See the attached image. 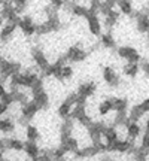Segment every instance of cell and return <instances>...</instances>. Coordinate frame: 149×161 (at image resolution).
Returning <instances> with one entry per match:
<instances>
[{"mask_svg": "<svg viewBox=\"0 0 149 161\" xmlns=\"http://www.w3.org/2000/svg\"><path fill=\"white\" fill-rule=\"evenodd\" d=\"M116 6L122 15H127V17H133L134 14V9H133V2L131 0H118L116 2Z\"/></svg>", "mask_w": 149, "mask_h": 161, "instance_id": "obj_22", "label": "cell"}, {"mask_svg": "<svg viewBox=\"0 0 149 161\" xmlns=\"http://www.w3.org/2000/svg\"><path fill=\"white\" fill-rule=\"evenodd\" d=\"M18 29V23H12V21H6L3 24V27L0 30V40L2 42H8L12 37V35L15 33V30Z\"/></svg>", "mask_w": 149, "mask_h": 161, "instance_id": "obj_13", "label": "cell"}, {"mask_svg": "<svg viewBox=\"0 0 149 161\" xmlns=\"http://www.w3.org/2000/svg\"><path fill=\"white\" fill-rule=\"evenodd\" d=\"M21 72V64L18 61H9V60H3L2 58V64H0V75H2V79L0 82L9 79L12 75L15 73H19Z\"/></svg>", "mask_w": 149, "mask_h": 161, "instance_id": "obj_3", "label": "cell"}, {"mask_svg": "<svg viewBox=\"0 0 149 161\" xmlns=\"http://www.w3.org/2000/svg\"><path fill=\"white\" fill-rule=\"evenodd\" d=\"M110 112H113V102H112V97L106 98L103 102L98 103V108H97V114L100 116H108Z\"/></svg>", "mask_w": 149, "mask_h": 161, "instance_id": "obj_19", "label": "cell"}, {"mask_svg": "<svg viewBox=\"0 0 149 161\" xmlns=\"http://www.w3.org/2000/svg\"><path fill=\"white\" fill-rule=\"evenodd\" d=\"M39 106L36 104L35 100H31V102H25V103L21 104V118L25 121H30L33 119L36 116V114L39 112Z\"/></svg>", "mask_w": 149, "mask_h": 161, "instance_id": "obj_8", "label": "cell"}, {"mask_svg": "<svg viewBox=\"0 0 149 161\" xmlns=\"http://www.w3.org/2000/svg\"><path fill=\"white\" fill-rule=\"evenodd\" d=\"M100 151H98L97 146L94 145H88V146H84V148H79V149L74 152V155L79 157V158H90V157H94V155H98Z\"/></svg>", "mask_w": 149, "mask_h": 161, "instance_id": "obj_18", "label": "cell"}, {"mask_svg": "<svg viewBox=\"0 0 149 161\" xmlns=\"http://www.w3.org/2000/svg\"><path fill=\"white\" fill-rule=\"evenodd\" d=\"M108 124L103 122V121H92V124L88 128V137L91 139V143H100V142H104L103 140V133L106 130Z\"/></svg>", "mask_w": 149, "mask_h": 161, "instance_id": "obj_1", "label": "cell"}, {"mask_svg": "<svg viewBox=\"0 0 149 161\" xmlns=\"http://www.w3.org/2000/svg\"><path fill=\"white\" fill-rule=\"evenodd\" d=\"M112 102H113V112L118 114L128 112V100L125 97H112Z\"/></svg>", "mask_w": 149, "mask_h": 161, "instance_id": "obj_21", "label": "cell"}, {"mask_svg": "<svg viewBox=\"0 0 149 161\" xmlns=\"http://www.w3.org/2000/svg\"><path fill=\"white\" fill-rule=\"evenodd\" d=\"M2 142L6 146V149L17 151V152L24 151V145H25V142H23L21 139L18 137H6V139H2Z\"/></svg>", "mask_w": 149, "mask_h": 161, "instance_id": "obj_17", "label": "cell"}, {"mask_svg": "<svg viewBox=\"0 0 149 161\" xmlns=\"http://www.w3.org/2000/svg\"><path fill=\"white\" fill-rule=\"evenodd\" d=\"M25 139H27V140H31V142H37L40 139L39 128L35 125H27L25 127Z\"/></svg>", "mask_w": 149, "mask_h": 161, "instance_id": "obj_29", "label": "cell"}, {"mask_svg": "<svg viewBox=\"0 0 149 161\" xmlns=\"http://www.w3.org/2000/svg\"><path fill=\"white\" fill-rule=\"evenodd\" d=\"M12 6L18 14H23L29 6V0H12Z\"/></svg>", "mask_w": 149, "mask_h": 161, "instance_id": "obj_32", "label": "cell"}, {"mask_svg": "<svg viewBox=\"0 0 149 161\" xmlns=\"http://www.w3.org/2000/svg\"><path fill=\"white\" fill-rule=\"evenodd\" d=\"M8 110H9V106L0 102V116H3V115L6 114V112H8Z\"/></svg>", "mask_w": 149, "mask_h": 161, "instance_id": "obj_37", "label": "cell"}, {"mask_svg": "<svg viewBox=\"0 0 149 161\" xmlns=\"http://www.w3.org/2000/svg\"><path fill=\"white\" fill-rule=\"evenodd\" d=\"M148 48H149V36H148Z\"/></svg>", "mask_w": 149, "mask_h": 161, "instance_id": "obj_43", "label": "cell"}, {"mask_svg": "<svg viewBox=\"0 0 149 161\" xmlns=\"http://www.w3.org/2000/svg\"><path fill=\"white\" fill-rule=\"evenodd\" d=\"M139 70H140L139 63H127L122 67V73L125 76H128V78H136L139 75Z\"/></svg>", "mask_w": 149, "mask_h": 161, "instance_id": "obj_25", "label": "cell"}, {"mask_svg": "<svg viewBox=\"0 0 149 161\" xmlns=\"http://www.w3.org/2000/svg\"><path fill=\"white\" fill-rule=\"evenodd\" d=\"M0 64H2V58H0Z\"/></svg>", "mask_w": 149, "mask_h": 161, "instance_id": "obj_44", "label": "cell"}, {"mask_svg": "<svg viewBox=\"0 0 149 161\" xmlns=\"http://www.w3.org/2000/svg\"><path fill=\"white\" fill-rule=\"evenodd\" d=\"M116 54L118 57L125 60L127 63H139L140 61V52L134 48V46H130V45H122L119 48H116Z\"/></svg>", "mask_w": 149, "mask_h": 161, "instance_id": "obj_2", "label": "cell"}, {"mask_svg": "<svg viewBox=\"0 0 149 161\" xmlns=\"http://www.w3.org/2000/svg\"><path fill=\"white\" fill-rule=\"evenodd\" d=\"M0 102H2V103H5V104H8V106H11L12 103H15V102H14V96H12V92H6L3 97H0Z\"/></svg>", "mask_w": 149, "mask_h": 161, "instance_id": "obj_34", "label": "cell"}, {"mask_svg": "<svg viewBox=\"0 0 149 161\" xmlns=\"http://www.w3.org/2000/svg\"><path fill=\"white\" fill-rule=\"evenodd\" d=\"M116 2H118V0H116Z\"/></svg>", "mask_w": 149, "mask_h": 161, "instance_id": "obj_45", "label": "cell"}, {"mask_svg": "<svg viewBox=\"0 0 149 161\" xmlns=\"http://www.w3.org/2000/svg\"><path fill=\"white\" fill-rule=\"evenodd\" d=\"M140 106H142V109H143L145 114H149V97H148V98H145L143 102L140 103Z\"/></svg>", "mask_w": 149, "mask_h": 161, "instance_id": "obj_36", "label": "cell"}, {"mask_svg": "<svg viewBox=\"0 0 149 161\" xmlns=\"http://www.w3.org/2000/svg\"><path fill=\"white\" fill-rule=\"evenodd\" d=\"M119 139V131H118V127L116 125H108L106 127V130L103 133V140L106 145H112L115 143L116 140Z\"/></svg>", "mask_w": 149, "mask_h": 161, "instance_id": "obj_14", "label": "cell"}, {"mask_svg": "<svg viewBox=\"0 0 149 161\" xmlns=\"http://www.w3.org/2000/svg\"><path fill=\"white\" fill-rule=\"evenodd\" d=\"M24 152H25V155L29 157L30 160H36V158H39V157H40L42 149L39 148V145L36 143V142L27 140V142H25V145H24Z\"/></svg>", "mask_w": 149, "mask_h": 161, "instance_id": "obj_15", "label": "cell"}, {"mask_svg": "<svg viewBox=\"0 0 149 161\" xmlns=\"http://www.w3.org/2000/svg\"><path fill=\"white\" fill-rule=\"evenodd\" d=\"M133 17L136 18V29L139 33L149 35V12H137L133 14Z\"/></svg>", "mask_w": 149, "mask_h": 161, "instance_id": "obj_7", "label": "cell"}, {"mask_svg": "<svg viewBox=\"0 0 149 161\" xmlns=\"http://www.w3.org/2000/svg\"><path fill=\"white\" fill-rule=\"evenodd\" d=\"M100 43L103 45V48H108V49H112L116 46V42H115V37L112 36V33H102L100 36Z\"/></svg>", "mask_w": 149, "mask_h": 161, "instance_id": "obj_28", "label": "cell"}, {"mask_svg": "<svg viewBox=\"0 0 149 161\" xmlns=\"http://www.w3.org/2000/svg\"><path fill=\"white\" fill-rule=\"evenodd\" d=\"M72 109H73V104L69 103L67 100H64L63 103L58 106V116L60 118H63V119H66V118H69L70 114H72Z\"/></svg>", "mask_w": 149, "mask_h": 161, "instance_id": "obj_27", "label": "cell"}, {"mask_svg": "<svg viewBox=\"0 0 149 161\" xmlns=\"http://www.w3.org/2000/svg\"><path fill=\"white\" fill-rule=\"evenodd\" d=\"M31 58H33V61H35L36 67L39 70H42V73H45L48 67H49V61H48V58H46L45 52L39 49V48H33L31 49Z\"/></svg>", "mask_w": 149, "mask_h": 161, "instance_id": "obj_6", "label": "cell"}, {"mask_svg": "<svg viewBox=\"0 0 149 161\" xmlns=\"http://www.w3.org/2000/svg\"><path fill=\"white\" fill-rule=\"evenodd\" d=\"M103 80L110 86H118L121 84V78L118 75V72L113 69V67H110V66H106L103 67Z\"/></svg>", "mask_w": 149, "mask_h": 161, "instance_id": "obj_9", "label": "cell"}, {"mask_svg": "<svg viewBox=\"0 0 149 161\" xmlns=\"http://www.w3.org/2000/svg\"><path fill=\"white\" fill-rule=\"evenodd\" d=\"M140 146L149 151V133H145L143 136H142V143H140Z\"/></svg>", "mask_w": 149, "mask_h": 161, "instance_id": "obj_35", "label": "cell"}, {"mask_svg": "<svg viewBox=\"0 0 149 161\" xmlns=\"http://www.w3.org/2000/svg\"><path fill=\"white\" fill-rule=\"evenodd\" d=\"M100 161H109V158H104V160H100Z\"/></svg>", "mask_w": 149, "mask_h": 161, "instance_id": "obj_42", "label": "cell"}, {"mask_svg": "<svg viewBox=\"0 0 149 161\" xmlns=\"http://www.w3.org/2000/svg\"><path fill=\"white\" fill-rule=\"evenodd\" d=\"M18 29H21V31L24 33V36H33L36 35V24L33 21V18L30 15H25L19 19L18 23Z\"/></svg>", "mask_w": 149, "mask_h": 161, "instance_id": "obj_10", "label": "cell"}, {"mask_svg": "<svg viewBox=\"0 0 149 161\" xmlns=\"http://www.w3.org/2000/svg\"><path fill=\"white\" fill-rule=\"evenodd\" d=\"M140 134H142V127L139 125V122H133V121H130V124L127 125V137L134 142Z\"/></svg>", "mask_w": 149, "mask_h": 161, "instance_id": "obj_20", "label": "cell"}, {"mask_svg": "<svg viewBox=\"0 0 149 161\" xmlns=\"http://www.w3.org/2000/svg\"><path fill=\"white\" fill-rule=\"evenodd\" d=\"M145 133H149V116L145 119Z\"/></svg>", "mask_w": 149, "mask_h": 161, "instance_id": "obj_40", "label": "cell"}, {"mask_svg": "<svg viewBox=\"0 0 149 161\" xmlns=\"http://www.w3.org/2000/svg\"><path fill=\"white\" fill-rule=\"evenodd\" d=\"M119 17H121V12L116 11V9H112L108 15H104V25L108 29H112L115 24L119 21Z\"/></svg>", "mask_w": 149, "mask_h": 161, "instance_id": "obj_23", "label": "cell"}, {"mask_svg": "<svg viewBox=\"0 0 149 161\" xmlns=\"http://www.w3.org/2000/svg\"><path fill=\"white\" fill-rule=\"evenodd\" d=\"M31 96H33V100L36 102V104L39 106L40 109H46L48 104H49V97L46 94L45 88H40V90H35L31 91Z\"/></svg>", "mask_w": 149, "mask_h": 161, "instance_id": "obj_12", "label": "cell"}, {"mask_svg": "<svg viewBox=\"0 0 149 161\" xmlns=\"http://www.w3.org/2000/svg\"><path fill=\"white\" fill-rule=\"evenodd\" d=\"M86 114H88V112H86V109H85V104H74L73 109H72V114H70V118L78 122V121L84 115H86Z\"/></svg>", "mask_w": 149, "mask_h": 161, "instance_id": "obj_30", "label": "cell"}, {"mask_svg": "<svg viewBox=\"0 0 149 161\" xmlns=\"http://www.w3.org/2000/svg\"><path fill=\"white\" fill-rule=\"evenodd\" d=\"M73 76V67L72 66H64L63 70H61V80H66V79H70Z\"/></svg>", "mask_w": 149, "mask_h": 161, "instance_id": "obj_33", "label": "cell"}, {"mask_svg": "<svg viewBox=\"0 0 149 161\" xmlns=\"http://www.w3.org/2000/svg\"><path fill=\"white\" fill-rule=\"evenodd\" d=\"M86 25H88V30L92 36H102V31H103V24L98 18V14H92L90 12L88 17H86Z\"/></svg>", "mask_w": 149, "mask_h": 161, "instance_id": "obj_5", "label": "cell"}, {"mask_svg": "<svg viewBox=\"0 0 149 161\" xmlns=\"http://www.w3.org/2000/svg\"><path fill=\"white\" fill-rule=\"evenodd\" d=\"M15 131V122L11 118H5V119H0V133L3 134H11Z\"/></svg>", "mask_w": 149, "mask_h": 161, "instance_id": "obj_26", "label": "cell"}, {"mask_svg": "<svg viewBox=\"0 0 149 161\" xmlns=\"http://www.w3.org/2000/svg\"><path fill=\"white\" fill-rule=\"evenodd\" d=\"M86 57H88V51H85L80 45H73L70 46L67 52H66V58L67 61H72V63H80V61H85Z\"/></svg>", "mask_w": 149, "mask_h": 161, "instance_id": "obj_4", "label": "cell"}, {"mask_svg": "<svg viewBox=\"0 0 149 161\" xmlns=\"http://www.w3.org/2000/svg\"><path fill=\"white\" fill-rule=\"evenodd\" d=\"M140 67H142V70L145 72V75L149 78V61H145V63H142V66H140Z\"/></svg>", "mask_w": 149, "mask_h": 161, "instance_id": "obj_38", "label": "cell"}, {"mask_svg": "<svg viewBox=\"0 0 149 161\" xmlns=\"http://www.w3.org/2000/svg\"><path fill=\"white\" fill-rule=\"evenodd\" d=\"M74 122L76 121L72 119V118H66L63 119V124L60 127V134H61V142L66 140V139H69L72 136V133H73V127H74Z\"/></svg>", "mask_w": 149, "mask_h": 161, "instance_id": "obj_16", "label": "cell"}, {"mask_svg": "<svg viewBox=\"0 0 149 161\" xmlns=\"http://www.w3.org/2000/svg\"><path fill=\"white\" fill-rule=\"evenodd\" d=\"M61 145H64V146H66V149L69 151V152H72V154H74L76 151L79 149V140H78L76 137H73V136H70L69 139L63 140Z\"/></svg>", "mask_w": 149, "mask_h": 161, "instance_id": "obj_31", "label": "cell"}, {"mask_svg": "<svg viewBox=\"0 0 149 161\" xmlns=\"http://www.w3.org/2000/svg\"><path fill=\"white\" fill-rule=\"evenodd\" d=\"M0 161H6V157H5V151L0 149Z\"/></svg>", "mask_w": 149, "mask_h": 161, "instance_id": "obj_41", "label": "cell"}, {"mask_svg": "<svg viewBox=\"0 0 149 161\" xmlns=\"http://www.w3.org/2000/svg\"><path fill=\"white\" fill-rule=\"evenodd\" d=\"M143 115H145V112L140 104H134L133 108L128 109V118H130V121H133V122H139V121L143 118Z\"/></svg>", "mask_w": 149, "mask_h": 161, "instance_id": "obj_24", "label": "cell"}, {"mask_svg": "<svg viewBox=\"0 0 149 161\" xmlns=\"http://www.w3.org/2000/svg\"><path fill=\"white\" fill-rule=\"evenodd\" d=\"M6 92H8V90H6V86L3 85V82H0V97H3Z\"/></svg>", "mask_w": 149, "mask_h": 161, "instance_id": "obj_39", "label": "cell"}, {"mask_svg": "<svg viewBox=\"0 0 149 161\" xmlns=\"http://www.w3.org/2000/svg\"><path fill=\"white\" fill-rule=\"evenodd\" d=\"M97 91V84L94 82V80H88V82H82L78 88V94L82 96V97L85 98H90L92 97L94 94Z\"/></svg>", "mask_w": 149, "mask_h": 161, "instance_id": "obj_11", "label": "cell"}]
</instances>
